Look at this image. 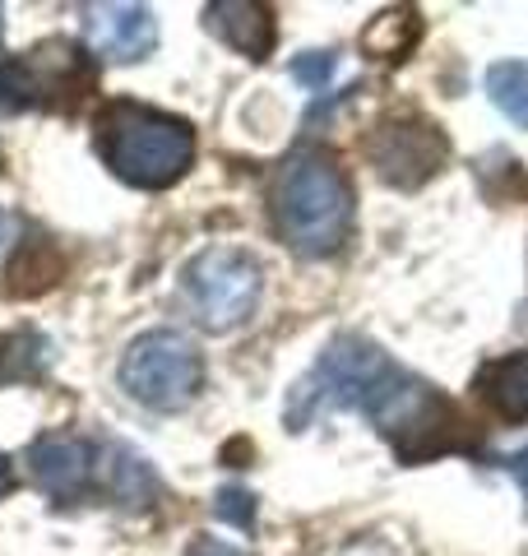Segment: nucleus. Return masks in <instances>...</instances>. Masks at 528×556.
I'll return each mask as SVG.
<instances>
[{
	"mask_svg": "<svg viewBox=\"0 0 528 556\" xmlns=\"http://www.w3.org/2000/svg\"><path fill=\"white\" fill-rule=\"evenodd\" d=\"M274 228L297 255H334L352 232V186L329 153H292L278 167L274 190Z\"/></svg>",
	"mask_w": 528,
	"mask_h": 556,
	"instance_id": "nucleus-1",
	"label": "nucleus"
},
{
	"mask_svg": "<svg viewBox=\"0 0 528 556\" xmlns=\"http://www.w3.org/2000/svg\"><path fill=\"white\" fill-rule=\"evenodd\" d=\"M399 376H403V367H394L372 339L343 334V339H334L325 353L315 357V367L292 386L284 422L292 431H306L315 417H325L334 408H357L372 417Z\"/></svg>",
	"mask_w": 528,
	"mask_h": 556,
	"instance_id": "nucleus-2",
	"label": "nucleus"
},
{
	"mask_svg": "<svg viewBox=\"0 0 528 556\" xmlns=\"http://www.w3.org/2000/svg\"><path fill=\"white\" fill-rule=\"evenodd\" d=\"M102 159L112 163L121 181L139 190H163L186 177L196 163V130L181 116L139 108V102H116L102 116Z\"/></svg>",
	"mask_w": 528,
	"mask_h": 556,
	"instance_id": "nucleus-3",
	"label": "nucleus"
},
{
	"mask_svg": "<svg viewBox=\"0 0 528 556\" xmlns=\"http://www.w3.org/2000/svg\"><path fill=\"white\" fill-rule=\"evenodd\" d=\"M204 386V357L176 329H149L121 357V390L153 413H181Z\"/></svg>",
	"mask_w": 528,
	"mask_h": 556,
	"instance_id": "nucleus-4",
	"label": "nucleus"
},
{
	"mask_svg": "<svg viewBox=\"0 0 528 556\" xmlns=\"http://www.w3.org/2000/svg\"><path fill=\"white\" fill-rule=\"evenodd\" d=\"M260 265L246 251L232 247H209L186 265L181 274V292H186V306L209 334H227L255 316L260 306Z\"/></svg>",
	"mask_w": 528,
	"mask_h": 556,
	"instance_id": "nucleus-5",
	"label": "nucleus"
},
{
	"mask_svg": "<svg viewBox=\"0 0 528 556\" xmlns=\"http://www.w3.org/2000/svg\"><path fill=\"white\" fill-rule=\"evenodd\" d=\"M372 163L390 186L413 190L445 163V135L427 121H385L372 139Z\"/></svg>",
	"mask_w": 528,
	"mask_h": 556,
	"instance_id": "nucleus-6",
	"label": "nucleus"
},
{
	"mask_svg": "<svg viewBox=\"0 0 528 556\" xmlns=\"http://www.w3.org/2000/svg\"><path fill=\"white\" fill-rule=\"evenodd\" d=\"M84 42L102 61L135 65L158 47V20L149 5H126V0H98L84 5Z\"/></svg>",
	"mask_w": 528,
	"mask_h": 556,
	"instance_id": "nucleus-7",
	"label": "nucleus"
},
{
	"mask_svg": "<svg viewBox=\"0 0 528 556\" xmlns=\"http://www.w3.org/2000/svg\"><path fill=\"white\" fill-rule=\"evenodd\" d=\"M98 468V445H88L84 437H42L28 450V473L56 501L84 496V486L93 482Z\"/></svg>",
	"mask_w": 528,
	"mask_h": 556,
	"instance_id": "nucleus-8",
	"label": "nucleus"
},
{
	"mask_svg": "<svg viewBox=\"0 0 528 556\" xmlns=\"http://www.w3.org/2000/svg\"><path fill=\"white\" fill-rule=\"evenodd\" d=\"M47 65H51V47L28 51L24 61H0V112L42 108V102L56 98L61 84H70V89H79L84 84L79 65L61 70V75H47Z\"/></svg>",
	"mask_w": 528,
	"mask_h": 556,
	"instance_id": "nucleus-9",
	"label": "nucleus"
},
{
	"mask_svg": "<svg viewBox=\"0 0 528 556\" xmlns=\"http://www.w3.org/2000/svg\"><path fill=\"white\" fill-rule=\"evenodd\" d=\"M204 24L251 61H264L274 51V14L260 0H214L204 5Z\"/></svg>",
	"mask_w": 528,
	"mask_h": 556,
	"instance_id": "nucleus-10",
	"label": "nucleus"
},
{
	"mask_svg": "<svg viewBox=\"0 0 528 556\" xmlns=\"http://www.w3.org/2000/svg\"><path fill=\"white\" fill-rule=\"evenodd\" d=\"M478 390L501 417L528 422V353H510L501 362H487L478 376Z\"/></svg>",
	"mask_w": 528,
	"mask_h": 556,
	"instance_id": "nucleus-11",
	"label": "nucleus"
},
{
	"mask_svg": "<svg viewBox=\"0 0 528 556\" xmlns=\"http://www.w3.org/2000/svg\"><path fill=\"white\" fill-rule=\"evenodd\" d=\"M102 482H108V492L121 501V506H149L158 482H153V468L135 455L126 445H108L102 450Z\"/></svg>",
	"mask_w": 528,
	"mask_h": 556,
	"instance_id": "nucleus-12",
	"label": "nucleus"
},
{
	"mask_svg": "<svg viewBox=\"0 0 528 556\" xmlns=\"http://www.w3.org/2000/svg\"><path fill=\"white\" fill-rule=\"evenodd\" d=\"M487 93L496 112L510 116L519 130H528V65L524 61H501L487 70Z\"/></svg>",
	"mask_w": 528,
	"mask_h": 556,
	"instance_id": "nucleus-13",
	"label": "nucleus"
},
{
	"mask_svg": "<svg viewBox=\"0 0 528 556\" xmlns=\"http://www.w3.org/2000/svg\"><path fill=\"white\" fill-rule=\"evenodd\" d=\"M214 510H218V519H227V525H237V529H246V533L255 529V496L241 492V486H223Z\"/></svg>",
	"mask_w": 528,
	"mask_h": 556,
	"instance_id": "nucleus-14",
	"label": "nucleus"
},
{
	"mask_svg": "<svg viewBox=\"0 0 528 556\" xmlns=\"http://www.w3.org/2000/svg\"><path fill=\"white\" fill-rule=\"evenodd\" d=\"M292 75L302 84H311V89H325V79L334 75V56H329V51H311V56L292 61Z\"/></svg>",
	"mask_w": 528,
	"mask_h": 556,
	"instance_id": "nucleus-15",
	"label": "nucleus"
},
{
	"mask_svg": "<svg viewBox=\"0 0 528 556\" xmlns=\"http://www.w3.org/2000/svg\"><path fill=\"white\" fill-rule=\"evenodd\" d=\"M186 556H246V552H237V547H227V543H218V538H200L196 547H190Z\"/></svg>",
	"mask_w": 528,
	"mask_h": 556,
	"instance_id": "nucleus-16",
	"label": "nucleus"
},
{
	"mask_svg": "<svg viewBox=\"0 0 528 556\" xmlns=\"http://www.w3.org/2000/svg\"><path fill=\"white\" fill-rule=\"evenodd\" d=\"M505 468H510V478L519 482V492H524V501H528V450H519V455L510 459Z\"/></svg>",
	"mask_w": 528,
	"mask_h": 556,
	"instance_id": "nucleus-17",
	"label": "nucleus"
},
{
	"mask_svg": "<svg viewBox=\"0 0 528 556\" xmlns=\"http://www.w3.org/2000/svg\"><path fill=\"white\" fill-rule=\"evenodd\" d=\"M10 486H14V468H10V459L0 455V501L10 496Z\"/></svg>",
	"mask_w": 528,
	"mask_h": 556,
	"instance_id": "nucleus-18",
	"label": "nucleus"
}]
</instances>
